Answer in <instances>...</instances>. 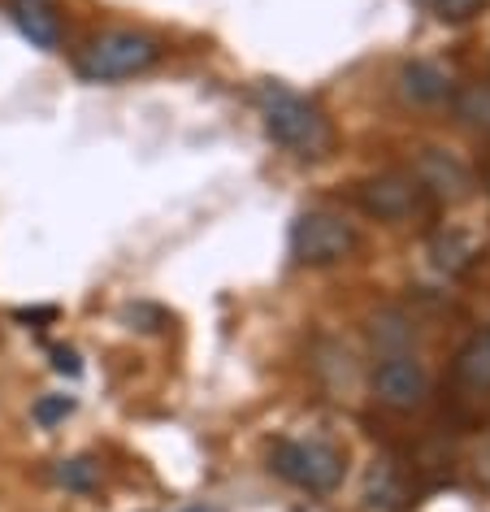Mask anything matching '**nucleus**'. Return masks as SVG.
Listing matches in <instances>:
<instances>
[{"instance_id": "obj_15", "label": "nucleus", "mask_w": 490, "mask_h": 512, "mask_svg": "<svg viewBox=\"0 0 490 512\" xmlns=\"http://www.w3.org/2000/svg\"><path fill=\"white\" fill-rule=\"evenodd\" d=\"M31 413H35V421H40V426H57L61 417L74 413V400H70V395H48V400H40V404L31 408Z\"/></svg>"}, {"instance_id": "obj_18", "label": "nucleus", "mask_w": 490, "mask_h": 512, "mask_svg": "<svg viewBox=\"0 0 490 512\" xmlns=\"http://www.w3.org/2000/svg\"><path fill=\"white\" fill-rule=\"evenodd\" d=\"M44 5H48V0H44Z\"/></svg>"}, {"instance_id": "obj_1", "label": "nucleus", "mask_w": 490, "mask_h": 512, "mask_svg": "<svg viewBox=\"0 0 490 512\" xmlns=\"http://www.w3.org/2000/svg\"><path fill=\"white\" fill-rule=\"evenodd\" d=\"M256 109H261V122L274 144H282L295 157H321L330 148V122L313 100H304L300 92L282 83H261L256 87Z\"/></svg>"}, {"instance_id": "obj_17", "label": "nucleus", "mask_w": 490, "mask_h": 512, "mask_svg": "<svg viewBox=\"0 0 490 512\" xmlns=\"http://www.w3.org/2000/svg\"><path fill=\"white\" fill-rule=\"evenodd\" d=\"M187 512H213V508H187Z\"/></svg>"}, {"instance_id": "obj_8", "label": "nucleus", "mask_w": 490, "mask_h": 512, "mask_svg": "<svg viewBox=\"0 0 490 512\" xmlns=\"http://www.w3.org/2000/svg\"><path fill=\"white\" fill-rule=\"evenodd\" d=\"M399 92H404V100H412V105H438V100H447L451 79L434 61H408V66L399 70Z\"/></svg>"}, {"instance_id": "obj_7", "label": "nucleus", "mask_w": 490, "mask_h": 512, "mask_svg": "<svg viewBox=\"0 0 490 512\" xmlns=\"http://www.w3.org/2000/svg\"><path fill=\"white\" fill-rule=\"evenodd\" d=\"M412 178L425 187V196L447 200V204L469 200L473 187H477V178H473L469 165H464L456 152H443V148H421L417 165H412Z\"/></svg>"}, {"instance_id": "obj_12", "label": "nucleus", "mask_w": 490, "mask_h": 512, "mask_svg": "<svg viewBox=\"0 0 490 512\" xmlns=\"http://www.w3.org/2000/svg\"><path fill=\"white\" fill-rule=\"evenodd\" d=\"M430 252H434V265L438 270H447V274H464L473 265V256H477L473 243L464 235H456V230H451V235H438Z\"/></svg>"}, {"instance_id": "obj_10", "label": "nucleus", "mask_w": 490, "mask_h": 512, "mask_svg": "<svg viewBox=\"0 0 490 512\" xmlns=\"http://www.w3.org/2000/svg\"><path fill=\"white\" fill-rule=\"evenodd\" d=\"M451 109H456V118L469 126V131L490 135V83H464V87H456Z\"/></svg>"}, {"instance_id": "obj_2", "label": "nucleus", "mask_w": 490, "mask_h": 512, "mask_svg": "<svg viewBox=\"0 0 490 512\" xmlns=\"http://www.w3.org/2000/svg\"><path fill=\"white\" fill-rule=\"evenodd\" d=\"M165 57V44L144 31H100L79 53V74L87 83H118L152 70Z\"/></svg>"}, {"instance_id": "obj_6", "label": "nucleus", "mask_w": 490, "mask_h": 512, "mask_svg": "<svg viewBox=\"0 0 490 512\" xmlns=\"http://www.w3.org/2000/svg\"><path fill=\"white\" fill-rule=\"evenodd\" d=\"M373 395H378L382 408L391 413H412L430 400V374H425L421 361L412 356H386V361L373 369Z\"/></svg>"}, {"instance_id": "obj_14", "label": "nucleus", "mask_w": 490, "mask_h": 512, "mask_svg": "<svg viewBox=\"0 0 490 512\" xmlns=\"http://www.w3.org/2000/svg\"><path fill=\"white\" fill-rule=\"evenodd\" d=\"M421 5L430 9L434 18H443V22H469L473 14H482L486 0H421Z\"/></svg>"}, {"instance_id": "obj_11", "label": "nucleus", "mask_w": 490, "mask_h": 512, "mask_svg": "<svg viewBox=\"0 0 490 512\" xmlns=\"http://www.w3.org/2000/svg\"><path fill=\"white\" fill-rule=\"evenodd\" d=\"M456 378L469 382L477 391H490V335L473 339L469 348L456 356Z\"/></svg>"}, {"instance_id": "obj_3", "label": "nucleus", "mask_w": 490, "mask_h": 512, "mask_svg": "<svg viewBox=\"0 0 490 512\" xmlns=\"http://www.w3.org/2000/svg\"><path fill=\"white\" fill-rule=\"evenodd\" d=\"M269 469L308 495H330L343 482L347 460L343 452H334L330 443H317V439H278L274 452H269Z\"/></svg>"}, {"instance_id": "obj_16", "label": "nucleus", "mask_w": 490, "mask_h": 512, "mask_svg": "<svg viewBox=\"0 0 490 512\" xmlns=\"http://www.w3.org/2000/svg\"><path fill=\"white\" fill-rule=\"evenodd\" d=\"M57 369H61V374H79V356H74V352H57Z\"/></svg>"}, {"instance_id": "obj_9", "label": "nucleus", "mask_w": 490, "mask_h": 512, "mask_svg": "<svg viewBox=\"0 0 490 512\" xmlns=\"http://www.w3.org/2000/svg\"><path fill=\"white\" fill-rule=\"evenodd\" d=\"M14 22L35 48H57L61 44V18L44 5V0H18Z\"/></svg>"}, {"instance_id": "obj_4", "label": "nucleus", "mask_w": 490, "mask_h": 512, "mask_svg": "<svg viewBox=\"0 0 490 512\" xmlns=\"http://www.w3.org/2000/svg\"><path fill=\"white\" fill-rule=\"evenodd\" d=\"M360 248V235L356 226L347 222L343 213H330V209H313L304 213L300 222L291 226V256L308 270H326V265H339L347 261Z\"/></svg>"}, {"instance_id": "obj_5", "label": "nucleus", "mask_w": 490, "mask_h": 512, "mask_svg": "<svg viewBox=\"0 0 490 512\" xmlns=\"http://www.w3.org/2000/svg\"><path fill=\"white\" fill-rule=\"evenodd\" d=\"M356 200L360 209H365L369 217H378V222H408V217H421L425 213V187L417 183L412 174H378L369 178V183L356 187Z\"/></svg>"}, {"instance_id": "obj_13", "label": "nucleus", "mask_w": 490, "mask_h": 512, "mask_svg": "<svg viewBox=\"0 0 490 512\" xmlns=\"http://www.w3.org/2000/svg\"><path fill=\"white\" fill-rule=\"evenodd\" d=\"M57 482L66 486V491H92L96 486V465L92 460H61L57 465Z\"/></svg>"}]
</instances>
